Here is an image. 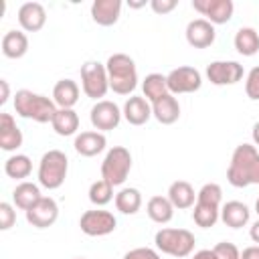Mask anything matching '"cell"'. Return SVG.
Here are the masks:
<instances>
[{
	"label": "cell",
	"instance_id": "1",
	"mask_svg": "<svg viewBox=\"0 0 259 259\" xmlns=\"http://www.w3.org/2000/svg\"><path fill=\"white\" fill-rule=\"evenodd\" d=\"M227 180L235 188L259 184V152L251 144H239L231 156Z\"/></svg>",
	"mask_w": 259,
	"mask_h": 259
},
{
	"label": "cell",
	"instance_id": "2",
	"mask_svg": "<svg viewBox=\"0 0 259 259\" xmlns=\"http://www.w3.org/2000/svg\"><path fill=\"white\" fill-rule=\"evenodd\" d=\"M57 109H59L57 103L40 93H32L28 89H18L14 93V111L24 119L49 123L53 121Z\"/></svg>",
	"mask_w": 259,
	"mask_h": 259
},
{
	"label": "cell",
	"instance_id": "3",
	"mask_svg": "<svg viewBox=\"0 0 259 259\" xmlns=\"http://www.w3.org/2000/svg\"><path fill=\"white\" fill-rule=\"evenodd\" d=\"M107 77H109V89L117 95H130L138 87V69L130 55L115 53L105 63Z\"/></svg>",
	"mask_w": 259,
	"mask_h": 259
},
{
	"label": "cell",
	"instance_id": "4",
	"mask_svg": "<svg viewBox=\"0 0 259 259\" xmlns=\"http://www.w3.org/2000/svg\"><path fill=\"white\" fill-rule=\"evenodd\" d=\"M221 200H223V188L214 182L204 184L196 192V202L192 210V219L198 227L210 229L221 219Z\"/></svg>",
	"mask_w": 259,
	"mask_h": 259
},
{
	"label": "cell",
	"instance_id": "5",
	"mask_svg": "<svg viewBox=\"0 0 259 259\" xmlns=\"http://www.w3.org/2000/svg\"><path fill=\"white\" fill-rule=\"evenodd\" d=\"M67 170H69V160L65 152L49 150L42 154L38 162V184L47 190H55L65 182Z\"/></svg>",
	"mask_w": 259,
	"mask_h": 259
},
{
	"label": "cell",
	"instance_id": "6",
	"mask_svg": "<svg viewBox=\"0 0 259 259\" xmlns=\"http://www.w3.org/2000/svg\"><path fill=\"white\" fill-rule=\"evenodd\" d=\"M156 249L172 257H188L194 251V235L186 229H160L154 237Z\"/></svg>",
	"mask_w": 259,
	"mask_h": 259
},
{
	"label": "cell",
	"instance_id": "7",
	"mask_svg": "<svg viewBox=\"0 0 259 259\" xmlns=\"http://www.w3.org/2000/svg\"><path fill=\"white\" fill-rule=\"evenodd\" d=\"M132 170V154L123 146H113L107 150L103 162H101V178L107 180L111 186H121L127 180V174Z\"/></svg>",
	"mask_w": 259,
	"mask_h": 259
},
{
	"label": "cell",
	"instance_id": "8",
	"mask_svg": "<svg viewBox=\"0 0 259 259\" xmlns=\"http://www.w3.org/2000/svg\"><path fill=\"white\" fill-rule=\"evenodd\" d=\"M81 87L87 97L101 101V97L109 89V77L105 65L99 61H87L81 67Z\"/></svg>",
	"mask_w": 259,
	"mask_h": 259
},
{
	"label": "cell",
	"instance_id": "9",
	"mask_svg": "<svg viewBox=\"0 0 259 259\" xmlns=\"http://www.w3.org/2000/svg\"><path fill=\"white\" fill-rule=\"evenodd\" d=\"M79 227L89 237H103V235H109L115 231L117 221H115L113 212L103 210V208H93V210H85L81 214Z\"/></svg>",
	"mask_w": 259,
	"mask_h": 259
},
{
	"label": "cell",
	"instance_id": "10",
	"mask_svg": "<svg viewBox=\"0 0 259 259\" xmlns=\"http://www.w3.org/2000/svg\"><path fill=\"white\" fill-rule=\"evenodd\" d=\"M166 83H168V91L172 95H180V93H194L200 89L202 85V77L198 73V69L194 67H176L166 75Z\"/></svg>",
	"mask_w": 259,
	"mask_h": 259
},
{
	"label": "cell",
	"instance_id": "11",
	"mask_svg": "<svg viewBox=\"0 0 259 259\" xmlns=\"http://www.w3.org/2000/svg\"><path fill=\"white\" fill-rule=\"evenodd\" d=\"M121 115L123 111L113 103V101H107V99H101L97 101L91 111H89V119H91V125L97 130V132H111L119 125L121 121Z\"/></svg>",
	"mask_w": 259,
	"mask_h": 259
},
{
	"label": "cell",
	"instance_id": "12",
	"mask_svg": "<svg viewBox=\"0 0 259 259\" xmlns=\"http://www.w3.org/2000/svg\"><path fill=\"white\" fill-rule=\"evenodd\" d=\"M192 8L206 16L210 24H225L233 18V0H192Z\"/></svg>",
	"mask_w": 259,
	"mask_h": 259
},
{
	"label": "cell",
	"instance_id": "13",
	"mask_svg": "<svg viewBox=\"0 0 259 259\" xmlns=\"http://www.w3.org/2000/svg\"><path fill=\"white\" fill-rule=\"evenodd\" d=\"M206 77L212 85H233L243 79V65L237 61H212L206 67Z\"/></svg>",
	"mask_w": 259,
	"mask_h": 259
},
{
	"label": "cell",
	"instance_id": "14",
	"mask_svg": "<svg viewBox=\"0 0 259 259\" xmlns=\"http://www.w3.org/2000/svg\"><path fill=\"white\" fill-rule=\"evenodd\" d=\"M26 221L36 227V229H47L51 225H55V221L59 219V206L55 202V198L51 196H42L34 206H30L26 212Z\"/></svg>",
	"mask_w": 259,
	"mask_h": 259
},
{
	"label": "cell",
	"instance_id": "15",
	"mask_svg": "<svg viewBox=\"0 0 259 259\" xmlns=\"http://www.w3.org/2000/svg\"><path fill=\"white\" fill-rule=\"evenodd\" d=\"M214 24H210L206 18H194L186 24V42L194 49H206L214 42Z\"/></svg>",
	"mask_w": 259,
	"mask_h": 259
},
{
	"label": "cell",
	"instance_id": "16",
	"mask_svg": "<svg viewBox=\"0 0 259 259\" xmlns=\"http://www.w3.org/2000/svg\"><path fill=\"white\" fill-rule=\"evenodd\" d=\"M47 22V10L38 2H24L18 8V24L26 32H38Z\"/></svg>",
	"mask_w": 259,
	"mask_h": 259
},
{
	"label": "cell",
	"instance_id": "17",
	"mask_svg": "<svg viewBox=\"0 0 259 259\" xmlns=\"http://www.w3.org/2000/svg\"><path fill=\"white\" fill-rule=\"evenodd\" d=\"M105 146H107V140L101 132H81L75 136V142H73L75 152L85 158L101 154L105 150Z\"/></svg>",
	"mask_w": 259,
	"mask_h": 259
},
{
	"label": "cell",
	"instance_id": "18",
	"mask_svg": "<svg viewBox=\"0 0 259 259\" xmlns=\"http://www.w3.org/2000/svg\"><path fill=\"white\" fill-rule=\"evenodd\" d=\"M123 117L127 123L132 125H144L150 117H152V103L146 97L140 95H132L125 103H123Z\"/></svg>",
	"mask_w": 259,
	"mask_h": 259
},
{
	"label": "cell",
	"instance_id": "19",
	"mask_svg": "<svg viewBox=\"0 0 259 259\" xmlns=\"http://www.w3.org/2000/svg\"><path fill=\"white\" fill-rule=\"evenodd\" d=\"M22 146V132L10 113H0V148L4 152H14Z\"/></svg>",
	"mask_w": 259,
	"mask_h": 259
},
{
	"label": "cell",
	"instance_id": "20",
	"mask_svg": "<svg viewBox=\"0 0 259 259\" xmlns=\"http://www.w3.org/2000/svg\"><path fill=\"white\" fill-rule=\"evenodd\" d=\"M121 0H95L91 4V18L99 26H111L119 20Z\"/></svg>",
	"mask_w": 259,
	"mask_h": 259
},
{
	"label": "cell",
	"instance_id": "21",
	"mask_svg": "<svg viewBox=\"0 0 259 259\" xmlns=\"http://www.w3.org/2000/svg\"><path fill=\"white\" fill-rule=\"evenodd\" d=\"M152 115L160 123H164V125H170V123L178 121V117H180V103H178V99L172 93H166L164 97H160L158 101L152 103Z\"/></svg>",
	"mask_w": 259,
	"mask_h": 259
},
{
	"label": "cell",
	"instance_id": "22",
	"mask_svg": "<svg viewBox=\"0 0 259 259\" xmlns=\"http://www.w3.org/2000/svg\"><path fill=\"white\" fill-rule=\"evenodd\" d=\"M251 210L241 200H229L221 206V221L231 229H241L249 223Z\"/></svg>",
	"mask_w": 259,
	"mask_h": 259
},
{
	"label": "cell",
	"instance_id": "23",
	"mask_svg": "<svg viewBox=\"0 0 259 259\" xmlns=\"http://www.w3.org/2000/svg\"><path fill=\"white\" fill-rule=\"evenodd\" d=\"M53 101L59 109H73L79 101V85L73 79H61L53 87Z\"/></svg>",
	"mask_w": 259,
	"mask_h": 259
},
{
	"label": "cell",
	"instance_id": "24",
	"mask_svg": "<svg viewBox=\"0 0 259 259\" xmlns=\"http://www.w3.org/2000/svg\"><path fill=\"white\" fill-rule=\"evenodd\" d=\"M168 200L172 202L174 208L184 210V208H190V206L194 204L196 192H194V188H192L190 182H186V180H176V182H172L170 188H168Z\"/></svg>",
	"mask_w": 259,
	"mask_h": 259
},
{
	"label": "cell",
	"instance_id": "25",
	"mask_svg": "<svg viewBox=\"0 0 259 259\" xmlns=\"http://www.w3.org/2000/svg\"><path fill=\"white\" fill-rule=\"evenodd\" d=\"M40 198H42L40 188H38V184H34V182L22 180V182L16 184V188L12 190V200H14V204H16L18 208H22L24 212H26L30 206H34Z\"/></svg>",
	"mask_w": 259,
	"mask_h": 259
},
{
	"label": "cell",
	"instance_id": "26",
	"mask_svg": "<svg viewBox=\"0 0 259 259\" xmlns=\"http://www.w3.org/2000/svg\"><path fill=\"white\" fill-rule=\"evenodd\" d=\"M28 51V36L22 30H8L2 36V53L8 59H20Z\"/></svg>",
	"mask_w": 259,
	"mask_h": 259
},
{
	"label": "cell",
	"instance_id": "27",
	"mask_svg": "<svg viewBox=\"0 0 259 259\" xmlns=\"http://www.w3.org/2000/svg\"><path fill=\"white\" fill-rule=\"evenodd\" d=\"M235 49L243 57H253L259 53V32L253 26H241L235 34Z\"/></svg>",
	"mask_w": 259,
	"mask_h": 259
},
{
	"label": "cell",
	"instance_id": "28",
	"mask_svg": "<svg viewBox=\"0 0 259 259\" xmlns=\"http://www.w3.org/2000/svg\"><path fill=\"white\" fill-rule=\"evenodd\" d=\"M146 212H148V217H150L154 223L166 225V223H170L172 217H174V206H172V202L168 200V196H152V198L148 200V204H146Z\"/></svg>",
	"mask_w": 259,
	"mask_h": 259
},
{
	"label": "cell",
	"instance_id": "29",
	"mask_svg": "<svg viewBox=\"0 0 259 259\" xmlns=\"http://www.w3.org/2000/svg\"><path fill=\"white\" fill-rule=\"evenodd\" d=\"M51 125H53V130H55L59 136H63V138L73 136V134H77V130H79V115L75 113V109H57V113H55Z\"/></svg>",
	"mask_w": 259,
	"mask_h": 259
},
{
	"label": "cell",
	"instance_id": "30",
	"mask_svg": "<svg viewBox=\"0 0 259 259\" xmlns=\"http://www.w3.org/2000/svg\"><path fill=\"white\" fill-rule=\"evenodd\" d=\"M115 206L123 214H136L142 206V192L138 188H121L115 194Z\"/></svg>",
	"mask_w": 259,
	"mask_h": 259
},
{
	"label": "cell",
	"instance_id": "31",
	"mask_svg": "<svg viewBox=\"0 0 259 259\" xmlns=\"http://www.w3.org/2000/svg\"><path fill=\"white\" fill-rule=\"evenodd\" d=\"M142 89H144V97H146L150 103H154V101H158L160 97H164L166 93H170V91H168L166 77L160 75V73H150V75H146V79H144V83H142Z\"/></svg>",
	"mask_w": 259,
	"mask_h": 259
},
{
	"label": "cell",
	"instance_id": "32",
	"mask_svg": "<svg viewBox=\"0 0 259 259\" xmlns=\"http://www.w3.org/2000/svg\"><path fill=\"white\" fill-rule=\"evenodd\" d=\"M4 172H6V176H10L14 180H24L32 172V162L24 154H14L4 162Z\"/></svg>",
	"mask_w": 259,
	"mask_h": 259
},
{
	"label": "cell",
	"instance_id": "33",
	"mask_svg": "<svg viewBox=\"0 0 259 259\" xmlns=\"http://www.w3.org/2000/svg\"><path fill=\"white\" fill-rule=\"evenodd\" d=\"M113 198V186L107 182V180H97L89 186V200L95 204V206H103L107 204L109 200Z\"/></svg>",
	"mask_w": 259,
	"mask_h": 259
},
{
	"label": "cell",
	"instance_id": "34",
	"mask_svg": "<svg viewBox=\"0 0 259 259\" xmlns=\"http://www.w3.org/2000/svg\"><path fill=\"white\" fill-rule=\"evenodd\" d=\"M245 93L249 99L259 101V67H253L245 81Z\"/></svg>",
	"mask_w": 259,
	"mask_h": 259
},
{
	"label": "cell",
	"instance_id": "35",
	"mask_svg": "<svg viewBox=\"0 0 259 259\" xmlns=\"http://www.w3.org/2000/svg\"><path fill=\"white\" fill-rule=\"evenodd\" d=\"M212 251H214L217 259H239V257H241V251L237 249V245H233V243H229V241L217 243Z\"/></svg>",
	"mask_w": 259,
	"mask_h": 259
},
{
	"label": "cell",
	"instance_id": "36",
	"mask_svg": "<svg viewBox=\"0 0 259 259\" xmlns=\"http://www.w3.org/2000/svg\"><path fill=\"white\" fill-rule=\"evenodd\" d=\"M16 223V212L10 202H0V229L8 231Z\"/></svg>",
	"mask_w": 259,
	"mask_h": 259
},
{
	"label": "cell",
	"instance_id": "37",
	"mask_svg": "<svg viewBox=\"0 0 259 259\" xmlns=\"http://www.w3.org/2000/svg\"><path fill=\"white\" fill-rule=\"evenodd\" d=\"M123 259H160L158 251L156 249H150V247H136L132 251H127L123 255Z\"/></svg>",
	"mask_w": 259,
	"mask_h": 259
},
{
	"label": "cell",
	"instance_id": "38",
	"mask_svg": "<svg viewBox=\"0 0 259 259\" xmlns=\"http://www.w3.org/2000/svg\"><path fill=\"white\" fill-rule=\"evenodd\" d=\"M150 6L156 14H168L178 6V0H152Z\"/></svg>",
	"mask_w": 259,
	"mask_h": 259
},
{
	"label": "cell",
	"instance_id": "39",
	"mask_svg": "<svg viewBox=\"0 0 259 259\" xmlns=\"http://www.w3.org/2000/svg\"><path fill=\"white\" fill-rule=\"evenodd\" d=\"M239 259H259V245H251V247H245L241 251V257Z\"/></svg>",
	"mask_w": 259,
	"mask_h": 259
},
{
	"label": "cell",
	"instance_id": "40",
	"mask_svg": "<svg viewBox=\"0 0 259 259\" xmlns=\"http://www.w3.org/2000/svg\"><path fill=\"white\" fill-rule=\"evenodd\" d=\"M192 259H217V255H214L212 249H200L192 255Z\"/></svg>",
	"mask_w": 259,
	"mask_h": 259
},
{
	"label": "cell",
	"instance_id": "41",
	"mask_svg": "<svg viewBox=\"0 0 259 259\" xmlns=\"http://www.w3.org/2000/svg\"><path fill=\"white\" fill-rule=\"evenodd\" d=\"M0 87H2V95H0V105H4V103L8 101V97H10V89H8V81H4V79H0Z\"/></svg>",
	"mask_w": 259,
	"mask_h": 259
},
{
	"label": "cell",
	"instance_id": "42",
	"mask_svg": "<svg viewBox=\"0 0 259 259\" xmlns=\"http://www.w3.org/2000/svg\"><path fill=\"white\" fill-rule=\"evenodd\" d=\"M249 237H251V239H253V241L259 245V221L251 225V229H249Z\"/></svg>",
	"mask_w": 259,
	"mask_h": 259
},
{
	"label": "cell",
	"instance_id": "43",
	"mask_svg": "<svg viewBox=\"0 0 259 259\" xmlns=\"http://www.w3.org/2000/svg\"><path fill=\"white\" fill-rule=\"evenodd\" d=\"M251 136H253V142H255V146H259V121L253 125V134H251Z\"/></svg>",
	"mask_w": 259,
	"mask_h": 259
},
{
	"label": "cell",
	"instance_id": "44",
	"mask_svg": "<svg viewBox=\"0 0 259 259\" xmlns=\"http://www.w3.org/2000/svg\"><path fill=\"white\" fill-rule=\"evenodd\" d=\"M132 8H140V6H146V2H130Z\"/></svg>",
	"mask_w": 259,
	"mask_h": 259
},
{
	"label": "cell",
	"instance_id": "45",
	"mask_svg": "<svg viewBox=\"0 0 259 259\" xmlns=\"http://www.w3.org/2000/svg\"><path fill=\"white\" fill-rule=\"evenodd\" d=\"M255 212H257V217H259V198H257V202H255Z\"/></svg>",
	"mask_w": 259,
	"mask_h": 259
},
{
	"label": "cell",
	"instance_id": "46",
	"mask_svg": "<svg viewBox=\"0 0 259 259\" xmlns=\"http://www.w3.org/2000/svg\"><path fill=\"white\" fill-rule=\"evenodd\" d=\"M77 259H85V257H77Z\"/></svg>",
	"mask_w": 259,
	"mask_h": 259
}]
</instances>
